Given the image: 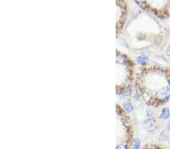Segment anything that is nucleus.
I'll return each mask as SVG.
<instances>
[{
	"instance_id": "obj_1",
	"label": "nucleus",
	"mask_w": 170,
	"mask_h": 149,
	"mask_svg": "<svg viewBox=\"0 0 170 149\" xmlns=\"http://www.w3.org/2000/svg\"><path fill=\"white\" fill-rule=\"evenodd\" d=\"M156 96L157 100L162 102H165L170 98V87L165 86L160 88L156 92Z\"/></svg>"
},
{
	"instance_id": "obj_2",
	"label": "nucleus",
	"mask_w": 170,
	"mask_h": 149,
	"mask_svg": "<svg viewBox=\"0 0 170 149\" xmlns=\"http://www.w3.org/2000/svg\"><path fill=\"white\" fill-rule=\"evenodd\" d=\"M143 126L147 132H152L157 127V123L153 118H148L144 121Z\"/></svg>"
},
{
	"instance_id": "obj_3",
	"label": "nucleus",
	"mask_w": 170,
	"mask_h": 149,
	"mask_svg": "<svg viewBox=\"0 0 170 149\" xmlns=\"http://www.w3.org/2000/svg\"><path fill=\"white\" fill-rule=\"evenodd\" d=\"M170 117V110L168 108H163L161 111L160 115H159V119L161 120H166V119L169 118Z\"/></svg>"
},
{
	"instance_id": "obj_4",
	"label": "nucleus",
	"mask_w": 170,
	"mask_h": 149,
	"mask_svg": "<svg viewBox=\"0 0 170 149\" xmlns=\"http://www.w3.org/2000/svg\"><path fill=\"white\" fill-rule=\"evenodd\" d=\"M123 107L125 109V111H126L128 113H131V112H132L133 110H134L133 105H132L130 102H128V101L123 102Z\"/></svg>"
},
{
	"instance_id": "obj_5",
	"label": "nucleus",
	"mask_w": 170,
	"mask_h": 149,
	"mask_svg": "<svg viewBox=\"0 0 170 149\" xmlns=\"http://www.w3.org/2000/svg\"><path fill=\"white\" fill-rule=\"evenodd\" d=\"M136 61L139 64H146L149 61V58L146 56H138L136 57Z\"/></svg>"
},
{
	"instance_id": "obj_6",
	"label": "nucleus",
	"mask_w": 170,
	"mask_h": 149,
	"mask_svg": "<svg viewBox=\"0 0 170 149\" xmlns=\"http://www.w3.org/2000/svg\"><path fill=\"white\" fill-rule=\"evenodd\" d=\"M140 146H141V141L138 139H136L135 140V143H134V149H139Z\"/></svg>"
},
{
	"instance_id": "obj_7",
	"label": "nucleus",
	"mask_w": 170,
	"mask_h": 149,
	"mask_svg": "<svg viewBox=\"0 0 170 149\" xmlns=\"http://www.w3.org/2000/svg\"><path fill=\"white\" fill-rule=\"evenodd\" d=\"M117 149H128L127 148V147L126 146V145H117Z\"/></svg>"
},
{
	"instance_id": "obj_8",
	"label": "nucleus",
	"mask_w": 170,
	"mask_h": 149,
	"mask_svg": "<svg viewBox=\"0 0 170 149\" xmlns=\"http://www.w3.org/2000/svg\"><path fill=\"white\" fill-rule=\"evenodd\" d=\"M166 54L168 57H170V45H169L168 47L166 48Z\"/></svg>"
},
{
	"instance_id": "obj_9",
	"label": "nucleus",
	"mask_w": 170,
	"mask_h": 149,
	"mask_svg": "<svg viewBox=\"0 0 170 149\" xmlns=\"http://www.w3.org/2000/svg\"><path fill=\"white\" fill-rule=\"evenodd\" d=\"M146 114H147V117H151V115H152V111H151V110H147V111H146Z\"/></svg>"
},
{
	"instance_id": "obj_10",
	"label": "nucleus",
	"mask_w": 170,
	"mask_h": 149,
	"mask_svg": "<svg viewBox=\"0 0 170 149\" xmlns=\"http://www.w3.org/2000/svg\"><path fill=\"white\" fill-rule=\"evenodd\" d=\"M167 128H168L169 130H170V119H169V121L168 125H167Z\"/></svg>"
}]
</instances>
